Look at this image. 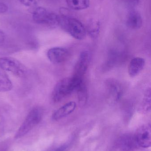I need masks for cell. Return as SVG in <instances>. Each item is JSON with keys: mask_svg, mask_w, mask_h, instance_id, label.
Wrapping results in <instances>:
<instances>
[{"mask_svg": "<svg viewBox=\"0 0 151 151\" xmlns=\"http://www.w3.org/2000/svg\"><path fill=\"white\" fill-rule=\"evenodd\" d=\"M84 79L74 76L60 80L54 87L52 93V99L54 103L60 102L72 92L76 91L82 83Z\"/></svg>", "mask_w": 151, "mask_h": 151, "instance_id": "1", "label": "cell"}, {"mask_svg": "<svg viewBox=\"0 0 151 151\" xmlns=\"http://www.w3.org/2000/svg\"><path fill=\"white\" fill-rule=\"evenodd\" d=\"M58 17V25L72 37L79 40L86 37L87 30L79 20L74 18L68 17L63 14Z\"/></svg>", "mask_w": 151, "mask_h": 151, "instance_id": "2", "label": "cell"}, {"mask_svg": "<svg viewBox=\"0 0 151 151\" xmlns=\"http://www.w3.org/2000/svg\"><path fill=\"white\" fill-rule=\"evenodd\" d=\"M43 116V110L41 107L36 106L32 109L16 133L15 138L18 139L27 134L40 123Z\"/></svg>", "mask_w": 151, "mask_h": 151, "instance_id": "3", "label": "cell"}, {"mask_svg": "<svg viewBox=\"0 0 151 151\" xmlns=\"http://www.w3.org/2000/svg\"><path fill=\"white\" fill-rule=\"evenodd\" d=\"M0 69L19 77H25L27 74V69L25 66L13 58H0Z\"/></svg>", "mask_w": 151, "mask_h": 151, "instance_id": "4", "label": "cell"}, {"mask_svg": "<svg viewBox=\"0 0 151 151\" xmlns=\"http://www.w3.org/2000/svg\"><path fill=\"white\" fill-rule=\"evenodd\" d=\"M33 18L35 23L40 24L48 26L58 25V15L44 7L36 8L33 12Z\"/></svg>", "mask_w": 151, "mask_h": 151, "instance_id": "5", "label": "cell"}, {"mask_svg": "<svg viewBox=\"0 0 151 151\" xmlns=\"http://www.w3.org/2000/svg\"><path fill=\"white\" fill-rule=\"evenodd\" d=\"M108 103L113 105L120 100L123 95V88L118 81L109 80L105 83Z\"/></svg>", "mask_w": 151, "mask_h": 151, "instance_id": "6", "label": "cell"}, {"mask_svg": "<svg viewBox=\"0 0 151 151\" xmlns=\"http://www.w3.org/2000/svg\"><path fill=\"white\" fill-rule=\"evenodd\" d=\"M137 144L144 148H149L151 145V128L150 124L140 127L134 135Z\"/></svg>", "mask_w": 151, "mask_h": 151, "instance_id": "7", "label": "cell"}, {"mask_svg": "<svg viewBox=\"0 0 151 151\" xmlns=\"http://www.w3.org/2000/svg\"><path fill=\"white\" fill-rule=\"evenodd\" d=\"M90 54L88 50H84L80 54L74 67L73 76L83 79L90 63Z\"/></svg>", "mask_w": 151, "mask_h": 151, "instance_id": "8", "label": "cell"}, {"mask_svg": "<svg viewBox=\"0 0 151 151\" xmlns=\"http://www.w3.org/2000/svg\"><path fill=\"white\" fill-rule=\"evenodd\" d=\"M69 56V52L66 49L61 47H55L48 50L47 57L49 61L54 64H60L65 62Z\"/></svg>", "mask_w": 151, "mask_h": 151, "instance_id": "9", "label": "cell"}, {"mask_svg": "<svg viewBox=\"0 0 151 151\" xmlns=\"http://www.w3.org/2000/svg\"><path fill=\"white\" fill-rule=\"evenodd\" d=\"M76 108V104L75 102L71 101L68 102L53 113L52 116V119L54 120L57 121L63 119L73 112Z\"/></svg>", "mask_w": 151, "mask_h": 151, "instance_id": "10", "label": "cell"}, {"mask_svg": "<svg viewBox=\"0 0 151 151\" xmlns=\"http://www.w3.org/2000/svg\"><path fill=\"white\" fill-rule=\"evenodd\" d=\"M145 64V60L142 58H133L129 65L128 73L129 76L134 77L138 75L143 70Z\"/></svg>", "mask_w": 151, "mask_h": 151, "instance_id": "11", "label": "cell"}, {"mask_svg": "<svg viewBox=\"0 0 151 151\" xmlns=\"http://www.w3.org/2000/svg\"><path fill=\"white\" fill-rule=\"evenodd\" d=\"M143 20L141 14L137 11H133L129 14L126 20V25L131 29H138L142 27Z\"/></svg>", "mask_w": 151, "mask_h": 151, "instance_id": "12", "label": "cell"}, {"mask_svg": "<svg viewBox=\"0 0 151 151\" xmlns=\"http://www.w3.org/2000/svg\"><path fill=\"white\" fill-rule=\"evenodd\" d=\"M119 145L121 149L125 151L133 150L137 145L134 135H126L121 138Z\"/></svg>", "mask_w": 151, "mask_h": 151, "instance_id": "13", "label": "cell"}, {"mask_svg": "<svg viewBox=\"0 0 151 151\" xmlns=\"http://www.w3.org/2000/svg\"><path fill=\"white\" fill-rule=\"evenodd\" d=\"M4 71L0 70V92H4L12 89V82Z\"/></svg>", "mask_w": 151, "mask_h": 151, "instance_id": "14", "label": "cell"}, {"mask_svg": "<svg viewBox=\"0 0 151 151\" xmlns=\"http://www.w3.org/2000/svg\"><path fill=\"white\" fill-rule=\"evenodd\" d=\"M69 8L74 10H82L87 9L90 5V0H66Z\"/></svg>", "mask_w": 151, "mask_h": 151, "instance_id": "15", "label": "cell"}, {"mask_svg": "<svg viewBox=\"0 0 151 151\" xmlns=\"http://www.w3.org/2000/svg\"><path fill=\"white\" fill-rule=\"evenodd\" d=\"M140 111L143 113H147L151 109V89L149 88L144 92V96L140 107Z\"/></svg>", "mask_w": 151, "mask_h": 151, "instance_id": "16", "label": "cell"}, {"mask_svg": "<svg viewBox=\"0 0 151 151\" xmlns=\"http://www.w3.org/2000/svg\"><path fill=\"white\" fill-rule=\"evenodd\" d=\"M80 104H85L87 99V91L85 83L76 90Z\"/></svg>", "mask_w": 151, "mask_h": 151, "instance_id": "17", "label": "cell"}, {"mask_svg": "<svg viewBox=\"0 0 151 151\" xmlns=\"http://www.w3.org/2000/svg\"><path fill=\"white\" fill-rule=\"evenodd\" d=\"M36 1L37 0H20L23 5L27 7L33 5L36 2Z\"/></svg>", "mask_w": 151, "mask_h": 151, "instance_id": "18", "label": "cell"}, {"mask_svg": "<svg viewBox=\"0 0 151 151\" xmlns=\"http://www.w3.org/2000/svg\"><path fill=\"white\" fill-rule=\"evenodd\" d=\"M8 10V6L4 3L0 2V13H5Z\"/></svg>", "mask_w": 151, "mask_h": 151, "instance_id": "19", "label": "cell"}, {"mask_svg": "<svg viewBox=\"0 0 151 151\" xmlns=\"http://www.w3.org/2000/svg\"><path fill=\"white\" fill-rule=\"evenodd\" d=\"M69 145L67 144H65L55 149L53 151H66L68 149Z\"/></svg>", "mask_w": 151, "mask_h": 151, "instance_id": "20", "label": "cell"}, {"mask_svg": "<svg viewBox=\"0 0 151 151\" xmlns=\"http://www.w3.org/2000/svg\"><path fill=\"white\" fill-rule=\"evenodd\" d=\"M5 35L4 33L1 30H0V43L4 42L5 40Z\"/></svg>", "mask_w": 151, "mask_h": 151, "instance_id": "21", "label": "cell"}]
</instances>
